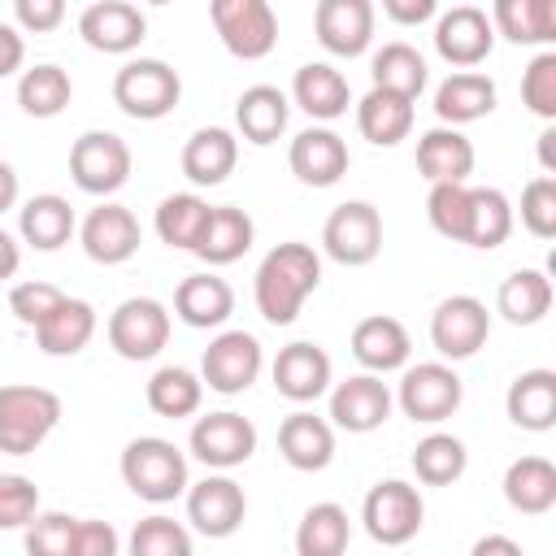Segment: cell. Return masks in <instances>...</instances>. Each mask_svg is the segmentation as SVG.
<instances>
[{"label":"cell","instance_id":"obj_1","mask_svg":"<svg viewBox=\"0 0 556 556\" xmlns=\"http://www.w3.org/2000/svg\"><path fill=\"white\" fill-rule=\"evenodd\" d=\"M321 282V256L291 239V243H278L265 252V261L256 265V278H252V295H256V308L269 326H291L304 308V300L317 291Z\"/></svg>","mask_w":556,"mask_h":556},{"label":"cell","instance_id":"obj_2","mask_svg":"<svg viewBox=\"0 0 556 556\" xmlns=\"http://www.w3.org/2000/svg\"><path fill=\"white\" fill-rule=\"evenodd\" d=\"M122 482L139 495V500H148V504H169V500H178L182 491H187V482H191V473H187V456L169 443V439H161V434H139V439H130L126 447H122Z\"/></svg>","mask_w":556,"mask_h":556},{"label":"cell","instance_id":"obj_3","mask_svg":"<svg viewBox=\"0 0 556 556\" xmlns=\"http://www.w3.org/2000/svg\"><path fill=\"white\" fill-rule=\"evenodd\" d=\"M61 421V395L35 382L0 387V452L30 456Z\"/></svg>","mask_w":556,"mask_h":556},{"label":"cell","instance_id":"obj_4","mask_svg":"<svg viewBox=\"0 0 556 556\" xmlns=\"http://www.w3.org/2000/svg\"><path fill=\"white\" fill-rule=\"evenodd\" d=\"M182 100V78L161 56H135L113 74V104L135 122H161Z\"/></svg>","mask_w":556,"mask_h":556},{"label":"cell","instance_id":"obj_5","mask_svg":"<svg viewBox=\"0 0 556 556\" xmlns=\"http://www.w3.org/2000/svg\"><path fill=\"white\" fill-rule=\"evenodd\" d=\"M421 517H426V504H421V491L404 478H387V482H374L365 504H361V521H365V534L382 547H404L417 530H421Z\"/></svg>","mask_w":556,"mask_h":556},{"label":"cell","instance_id":"obj_6","mask_svg":"<svg viewBox=\"0 0 556 556\" xmlns=\"http://www.w3.org/2000/svg\"><path fill=\"white\" fill-rule=\"evenodd\" d=\"M208 17L222 48L239 61H261L278 43V17L269 0H208Z\"/></svg>","mask_w":556,"mask_h":556},{"label":"cell","instance_id":"obj_7","mask_svg":"<svg viewBox=\"0 0 556 556\" xmlns=\"http://www.w3.org/2000/svg\"><path fill=\"white\" fill-rule=\"evenodd\" d=\"M70 178L87 195H113L130 178V143L113 130H87L70 148Z\"/></svg>","mask_w":556,"mask_h":556},{"label":"cell","instance_id":"obj_8","mask_svg":"<svg viewBox=\"0 0 556 556\" xmlns=\"http://www.w3.org/2000/svg\"><path fill=\"white\" fill-rule=\"evenodd\" d=\"M460 374L443 361H421V365H404L395 404L404 408V417L421 421V426H439L460 408Z\"/></svg>","mask_w":556,"mask_h":556},{"label":"cell","instance_id":"obj_9","mask_svg":"<svg viewBox=\"0 0 556 556\" xmlns=\"http://www.w3.org/2000/svg\"><path fill=\"white\" fill-rule=\"evenodd\" d=\"M321 252L348 269L369 265L382 252V213L369 200H343L321 226Z\"/></svg>","mask_w":556,"mask_h":556},{"label":"cell","instance_id":"obj_10","mask_svg":"<svg viewBox=\"0 0 556 556\" xmlns=\"http://www.w3.org/2000/svg\"><path fill=\"white\" fill-rule=\"evenodd\" d=\"M261 369H265V352L261 339L248 330H222L200 356V378L217 395H243L261 378Z\"/></svg>","mask_w":556,"mask_h":556},{"label":"cell","instance_id":"obj_11","mask_svg":"<svg viewBox=\"0 0 556 556\" xmlns=\"http://www.w3.org/2000/svg\"><path fill=\"white\" fill-rule=\"evenodd\" d=\"M169 343V308L152 295H130L109 317V348L122 361H152Z\"/></svg>","mask_w":556,"mask_h":556},{"label":"cell","instance_id":"obj_12","mask_svg":"<svg viewBox=\"0 0 556 556\" xmlns=\"http://www.w3.org/2000/svg\"><path fill=\"white\" fill-rule=\"evenodd\" d=\"M491 334V313L478 295H447L430 313V343L443 361H469Z\"/></svg>","mask_w":556,"mask_h":556},{"label":"cell","instance_id":"obj_13","mask_svg":"<svg viewBox=\"0 0 556 556\" xmlns=\"http://www.w3.org/2000/svg\"><path fill=\"white\" fill-rule=\"evenodd\" d=\"M187 447L208 469H235V465L252 460V452H256V426L243 413L222 408V413L195 417V426L187 434Z\"/></svg>","mask_w":556,"mask_h":556},{"label":"cell","instance_id":"obj_14","mask_svg":"<svg viewBox=\"0 0 556 556\" xmlns=\"http://www.w3.org/2000/svg\"><path fill=\"white\" fill-rule=\"evenodd\" d=\"M187 521L204 534V539H230L239 526H243V513H248V495L235 478H226V469L200 478V482H187Z\"/></svg>","mask_w":556,"mask_h":556},{"label":"cell","instance_id":"obj_15","mask_svg":"<svg viewBox=\"0 0 556 556\" xmlns=\"http://www.w3.org/2000/svg\"><path fill=\"white\" fill-rule=\"evenodd\" d=\"M78 243H83V252H87L96 265H122V261H130V256L139 252L143 230H139V217H135L126 204L104 200V204H96V208L83 217Z\"/></svg>","mask_w":556,"mask_h":556},{"label":"cell","instance_id":"obj_16","mask_svg":"<svg viewBox=\"0 0 556 556\" xmlns=\"http://www.w3.org/2000/svg\"><path fill=\"white\" fill-rule=\"evenodd\" d=\"M78 35L87 48L109 52V56H126L143 43L148 35V17L139 13V4L130 0H96L83 9L78 17Z\"/></svg>","mask_w":556,"mask_h":556},{"label":"cell","instance_id":"obj_17","mask_svg":"<svg viewBox=\"0 0 556 556\" xmlns=\"http://www.w3.org/2000/svg\"><path fill=\"white\" fill-rule=\"evenodd\" d=\"M491 48H495V26H491V17H486L482 9H473V4H456V9H447V13L434 22V52H439L447 65H456V70L482 65V61L491 56Z\"/></svg>","mask_w":556,"mask_h":556},{"label":"cell","instance_id":"obj_18","mask_svg":"<svg viewBox=\"0 0 556 556\" xmlns=\"http://www.w3.org/2000/svg\"><path fill=\"white\" fill-rule=\"evenodd\" d=\"M330 356L326 348L308 343V339H295L287 348H278L274 365H269V378H274V391L291 404H313L317 395L330 391Z\"/></svg>","mask_w":556,"mask_h":556},{"label":"cell","instance_id":"obj_19","mask_svg":"<svg viewBox=\"0 0 556 556\" xmlns=\"http://www.w3.org/2000/svg\"><path fill=\"white\" fill-rule=\"evenodd\" d=\"M391 404H395V395L382 382V374L365 369L330 391V426H339L348 434H369L391 417Z\"/></svg>","mask_w":556,"mask_h":556},{"label":"cell","instance_id":"obj_20","mask_svg":"<svg viewBox=\"0 0 556 556\" xmlns=\"http://www.w3.org/2000/svg\"><path fill=\"white\" fill-rule=\"evenodd\" d=\"M313 35L330 56H361L374 43V4L369 0H317Z\"/></svg>","mask_w":556,"mask_h":556},{"label":"cell","instance_id":"obj_21","mask_svg":"<svg viewBox=\"0 0 556 556\" xmlns=\"http://www.w3.org/2000/svg\"><path fill=\"white\" fill-rule=\"evenodd\" d=\"M278 456L300 473H321L334 460V426L308 408H295L278 426Z\"/></svg>","mask_w":556,"mask_h":556},{"label":"cell","instance_id":"obj_22","mask_svg":"<svg viewBox=\"0 0 556 556\" xmlns=\"http://www.w3.org/2000/svg\"><path fill=\"white\" fill-rule=\"evenodd\" d=\"M287 161L304 187H334L348 174V143L330 126H308L291 139Z\"/></svg>","mask_w":556,"mask_h":556},{"label":"cell","instance_id":"obj_23","mask_svg":"<svg viewBox=\"0 0 556 556\" xmlns=\"http://www.w3.org/2000/svg\"><path fill=\"white\" fill-rule=\"evenodd\" d=\"M408 352H413V339L404 330L400 317H387V313H369L352 326V356L369 369V374H391V369H404L408 365Z\"/></svg>","mask_w":556,"mask_h":556},{"label":"cell","instance_id":"obj_24","mask_svg":"<svg viewBox=\"0 0 556 556\" xmlns=\"http://www.w3.org/2000/svg\"><path fill=\"white\" fill-rule=\"evenodd\" d=\"M252 239H256V222L243 208H235V204H208L204 230H200V239H195L191 252L204 265H230V261H239L252 248Z\"/></svg>","mask_w":556,"mask_h":556},{"label":"cell","instance_id":"obj_25","mask_svg":"<svg viewBox=\"0 0 556 556\" xmlns=\"http://www.w3.org/2000/svg\"><path fill=\"white\" fill-rule=\"evenodd\" d=\"M291 100H295L313 122H334V117L348 113L352 87H348V78H343L334 65L308 61V65H300L295 78H291Z\"/></svg>","mask_w":556,"mask_h":556},{"label":"cell","instance_id":"obj_26","mask_svg":"<svg viewBox=\"0 0 556 556\" xmlns=\"http://www.w3.org/2000/svg\"><path fill=\"white\" fill-rule=\"evenodd\" d=\"M413 104L408 96L400 91H387V87H369L361 100H356V130L374 143V148H395L400 139H408L413 130Z\"/></svg>","mask_w":556,"mask_h":556},{"label":"cell","instance_id":"obj_27","mask_svg":"<svg viewBox=\"0 0 556 556\" xmlns=\"http://www.w3.org/2000/svg\"><path fill=\"white\" fill-rule=\"evenodd\" d=\"M239 161V139L226 126H204L182 143V174L195 187H217L235 174Z\"/></svg>","mask_w":556,"mask_h":556},{"label":"cell","instance_id":"obj_28","mask_svg":"<svg viewBox=\"0 0 556 556\" xmlns=\"http://www.w3.org/2000/svg\"><path fill=\"white\" fill-rule=\"evenodd\" d=\"M74 230H78L74 208H70V200L56 195V191L30 195V200L17 208V235H22V243H30L35 252H56V248H65Z\"/></svg>","mask_w":556,"mask_h":556},{"label":"cell","instance_id":"obj_29","mask_svg":"<svg viewBox=\"0 0 556 556\" xmlns=\"http://www.w3.org/2000/svg\"><path fill=\"white\" fill-rule=\"evenodd\" d=\"M174 313L191 330H213L235 313V291L217 274H191L174 291Z\"/></svg>","mask_w":556,"mask_h":556},{"label":"cell","instance_id":"obj_30","mask_svg":"<svg viewBox=\"0 0 556 556\" xmlns=\"http://www.w3.org/2000/svg\"><path fill=\"white\" fill-rule=\"evenodd\" d=\"M504 408H508V421L530 430V434H543L556 426V374L552 369H526L508 382V395H504Z\"/></svg>","mask_w":556,"mask_h":556},{"label":"cell","instance_id":"obj_31","mask_svg":"<svg viewBox=\"0 0 556 556\" xmlns=\"http://www.w3.org/2000/svg\"><path fill=\"white\" fill-rule=\"evenodd\" d=\"M495 109V83L478 70H456L434 87V113L443 126H465L478 122Z\"/></svg>","mask_w":556,"mask_h":556},{"label":"cell","instance_id":"obj_32","mask_svg":"<svg viewBox=\"0 0 556 556\" xmlns=\"http://www.w3.org/2000/svg\"><path fill=\"white\" fill-rule=\"evenodd\" d=\"M504 500L513 513L543 517L556 508V465L547 456H517L504 469Z\"/></svg>","mask_w":556,"mask_h":556},{"label":"cell","instance_id":"obj_33","mask_svg":"<svg viewBox=\"0 0 556 556\" xmlns=\"http://www.w3.org/2000/svg\"><path fill=\"white\" fill-rule=\"evenodd\" d=\"M287 117H291V100L269 83H256L235 100V126L256 148H269L287 130Z\"/></svg>","mask_w":556,"mask_h":556},{"label":"cell","instance_id":"obj_34","mask_svg":"<svg viewBox=\"0 0 556 556\" xmlns=\"http://www.w3.org/2000/svg\"><path fill=\"white\" fill-rule=\"evenodd\" d=\"M417 169L426 182H465L473 174V143L456 126H434L417 139Z\"/></svg>","mask_w":556,"mask_h":556},{"label":"cell","instance_id":"obj_35","mask_svg":"<svg viewBox=\"0 0 556 556\" xmlns=\"http://www.w3.org/2000/svg\"><path fill=\"white\" fill-rule=\"evenodd\" d=\"M91 334H96V308L74 295H61V304L35 326V343L43 356H74L91 343Z\"/></svg>","mask_w":556,"mask_h":556},{"label":"cell","instance_id":"obj_36","mask_svg":"<svg viewBox=\"0 0 556 556\" xmlns=\"http://www.w3.org/2000/svg\"><path fill=\"white\" fill-rule=\"evenodd\" d=\"M495 313L508 326H539L552 313V278L543 269H513L495 291Z\"/></svg>","mask_w":556,"mask_h":556},{"label":"cell","instance_id":"obj_37","mask_svg":"<svg viewBox=\"0 0 556 556\" xmlns=\"http://www.w3.org/2000/svg\"><path fill=\"white\" fill-rule=\"evenodd\" d=\"M491 26L508 43H552L556 39V0H495Z\"/></svg>","mask_w":556,"mask_h":556},{"label":"cell","instance_id":"obj_38","mask_svg":"<svg viewBox=\"0 0 556 556\" xmlns=\"http://www.w3.org/2000/svg\"><path fill=\"white\" fill-rule=\"evenodd\" d=\"M200 400H204V378L191 374L187 365H161L152 378H148V408L156 417H191L200 413Z\"/></svg>","mask_w":556,"mask_h":556},{"label":"cell","instance_id":"obj_39","mask_svg":"<svg viewBox=\"0 0 556 556\" xmlns=\"http://www.w3.org/2000/svg\"><path fill=\"white\" fill-rule=\"evenodd\" d=\"M352 539V521H348V508L334 504V500H321L313 504L304 517H300V530H295V552L300 556H339Z\"/></svg>","mask_w":556,"mask_h":556},{"label":"cell","instance_id":"obj_40","mask_svg":"<svg viewBox=\"0 0 556 556\" xmlns=\"http://www.w3.org/2000/svg\"><path fill=\"white\" fill-rule=\"evenodd\" d=\"M374 87H387V91H400L408 100H417L430 83V70H426V56L413 48V43H382L374 52Z\"/></svg>","mask_w":556,"mask_h":556},{"label":"cell","instance_id":"obj_41","mask_svg":"<svg viewBox=\"0 0 556 556\" xmlns=\"http://www.w3.org/2000/svg\"><path fill=\"white\" fill-rule=\"evenodd\" d=\"M70 100H74V83H70V74L61 65L48 61V65L22 70V78H17V104H22L26 117H56V113H65Z\"/></svg>","mask_w":556,"mask_h":556},{"label":"cell","instance_id":"obj_42","mask_svg":"<svg viewBox=\"0 0 556 556\" xmlns=\"http://www.w3.org/2000/svg\"><path fill=\"white\" fill-rule=\"evenodd\" d=\"M513 235V204L500 187H469V248H500Z\"/></svg>","mask_w":556,"mask_h":556},{"label":"cell","instance_id":"obj_43","mask_svg":"<svg viewBox=\"0 0 556 556\" xmlns=\"http://www.w3.org/2000/svg\"><path fill=\"white\" fill-rule=\"evenodd\" d=\"M204 217H208V200H200L195 191H174V195H165L156 204V222L152 226H156L161 243L191 252L200 230H204Z\"/></svg>","mask_w":556,"mask_h":556},{"label":"cell","instance_id":"obj_44","mask_svg":"<svg viewBox=\"0 0 556 556\" xmlns=\"http://www.w3.org/2000/svg\"><path fill=\"white\" fill-rule=\"evenodd\" d=\"M465 465H469V452H465V443L456 434L434 430L413 447V473L426 486H452L465 473Z\"/></svg>","mask_w":556,"mask_h":556},{"label":"cell","instance_id":"obj_45","mask_svg":"<svg viewBox=\"0 0 556 556\" xmlns=\"http://www.w3.org/2000/svg\"><path fill=\"white\" fill-rule=\"evenodd\" d=\"M426 217L443 239L465 243V235H469V187L465 182H430Z\"/></svg>","mask_w":556,"mask_h":556},{"label":"cell","instance_id":"obj_46","mask_svg":"<svg viewBox=\"0 0 556 556\" xmlns=\"http://www.w3.org/2000/svg\"><path fill=\"white\" fill-rule=\"evenodd\" d=\"M130 552L135 556H191V530L165 513H152V517L135 521Z\"/></svg>","mask_w":556,"mask_h":556},{"label":"cell","instance_id":"obj_47","mask_svg":"<svg viewBox=\"0 0 556 556\" xmlns=\"http://www.w3.org/2000/svg\"><path fill=\"white\" fill-rule=\"evenodd\" d=\"M521 104H526L534 117L556 122V52H552V48H543V52L526 65V74H521Z\"/></svg>","mask_w":556,"mask_h":556},{"label":"cell","instance_id":"obj_48","mask_svg":"<svg viewBox=\"0 0 556 556\" xmlns=\"http://www.w3.org/2000/svg\"><path fill=\"white\" fill-rule=\"evenodd\" d=\"M521 226L534 239L556 235V174H539L521 187Z\"/></svg>","mask_w":556,"mask_h":556},{"label":"cell","instance_id":"obj_49","mask_svg":"<svg viewBox=\"0 0 556 556\" xmlns=\"http://www.w3.org/2000/svg\"><path fill=\"white\" fill-rule=\"evenodd\" d=\"M74 526H78V517H70V513H35L26 521V552L30 556H70Z\"/></svg>","mask_w":556,"mask_h":556},{"label":"cell","instance_id":"obj_50","mask_svg":"<svg viewBox=\"0 0 556 556\" xmlns=\"http://www.w3.org/2000/svg\"><path fill=\"white\" fill-rule=\"evenodd\" d=\"M39 513V486L26 473H0V530H22Z\"/></svg>","mask_w":556,"mask_h":556},{"label":"cell","instance_id":"obj_51","mask_svg":"<svg viewBox=\"0 0 556 556\" xmlns=\"http://www.w3.org/2000/svg\"><path fill=\"white\" fill-rule=\"evenodd\" d=\"M61 287H52V282H39V278H30V282H17L13 291H9V313L22 321V326H39L56 304H61Z\"/></svg>","mask_w":556,"mask_h":556},{"label":"cell","instance_id":"obj_52","mask_svg":"<svg viewBox=\"0 0 556 556\" xmlns=\"http://www.w3.org/2000/svg\"><path fill=\"white\" fill-rule=\"evenodd\" d=\"M122 552V539L109 521H96V517H78L74 526V539H70V556H117Z\"/></svg>","mask_w":556,"mask_h":556},{"label":"cell","instance_id":"obj_53","mask_svg":"<svg viewBox=\"0 0 556 556\" xmlns=\"http://www.w3.org/2000/svg\"><path fill=\"white\" fill-rule=\"evenodd\" d=\"M13 13L26 35H48L65 22V0H13Z\"/></svg>","mask_w":556,"mask_h":556},{"label":"cell","instance_id":"obj_54","mask_svg":"<svg viewBox=\"0 0 556 556\" xmlns=\"http://www.w3.org/2000/svg\"><path fill=\"white\" fill-rule=\"evenodd\" d=\"M382 9H387V17L395 26H421V22L434 17L439 0H382Z\"/></svg>","mask_w":556,"mask_h":556},{"label":"cell","instance_id":"obj_55","mask_svg":"<svg viewBox=\"0 0 556 556\" xmlns=\"http://www.w3.org/2000/svg\"><path fill=\"white\" fill-rule=\"evenodd\" d=\"M22 61H26V39L17 35V26H4L0 22V78L17 74Z\"/></svg>","mask_w":556,"mask_h":556},{"label":"cell","instance_id":"obj_56","mask_svg":"<svg viewBox=\"0 0 556 556\" xmlns=\"http://www.w3.org/2000/svg\"><path fill=\"white\" fill-rule=\"evenodd\" d=\"M17 265H22V248H17V239L0 226V282H9V278L17 274Z\"/></svg>","mask_w":556,"mask_h":556},{"label":"cell","instance_id":"obj_57","mask_svg":"<svg viewBox=\"0 0 556 556\" xmlns=\"http://www.w3.org/2000/svg\"><path fill=\"white\" fill-rule=\"evenodd\" d=\"M491 552H504V556H521V543L517 539H504V534H486L473 543V556H491Z\"/></svg>","mask_w":556,"mask_h":556},{"label":"cell","instance_id":"obj_58","mask_svg":"<svg viewBox=\"0 0 556 556\" xmlns=\"http://www.w3.org/2000/svg\"><path fill=\"white\" fill-rule=\"evenodd\" d=\"M13 204H17V169L0 161V213H9Z\"/></svg>","mask_w":556,"mask_h":556},{"label":"cell","instance_id":"obj_59","mask_svg":"<svg viewBox=\"0 0 556 556\" xmlns=\"http://www.w3.org/2000/svg\"><path fill=\"white\" fill-rule=\"evenodd\" d=\"M539 165H543V174H556V126H547L539 135Z\"/></svg>","mask_w":556,"mask_h":556},{"label":"cell","instance_id":"obj_60","mask_svg":"<svg viewBox=\"0 0 556 556\" xmlns=\"http://www.w3.org/2000/svg\"><path fill=\"white\" fill-rule=\"evenodd\" d=\"M148 4H169V0H148Z\"/></svg>","mask_w":556,"mask_h":556}]
</instances>
